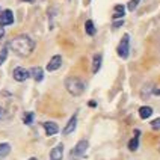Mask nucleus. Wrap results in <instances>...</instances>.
I'll return each mask as SVG.
<instances>
[{"mask_svg": "<svg viewBox=\"0 0 160 160\" xmlns=\"http://www.w3.org/2000/svg\"><path fill=\"white\" fill-rule=\"evenodd\" d=\"M116 53L121 59H127L128 54H130V35L128 33H124V36L121 38L119 44L116 47Z\"/></svg>", "mask_w": 160, "mask_h": 160, "instance_id": "3", "label": "nucleus"}, {"mask_svg": "<svg viewBox=\"0 0 160 160\" xmlns=\"http://www.w3.org/2000/svg\"><path fill=\"white\" fill-rule=\"evenodd\" d=\"M151 128L152 130H160V118H156L151 121Z\"/></svg>", "mask_w": 160, "mask_h": 160, "instance_id": "22", "label": "nucleus"}, {"mask_svg": "<svg viewBox=\"0 0 160 160\" xmlns=\"http://www.w3.org/2000/svg\"><path fill=\"white\" fill-rule=\"evenodd\" d=\"M101 63H103V56H101V54H95L94 59H92V72H94V74L100 71Z\"/></svg>", "mask_w": 160, "mask_h": 160, "instance_id": "12", "label": "nucleus"}, {"mask_svg": "<svg viewBox=\"0 0 160 160\" xmlns=\"http://www.w3.org/2000/svg\"><path fill=\"white\" fill-rule=\"evenodd\" d=\"M29 72H30V77L35 82H41L44 79V70L41 67H33L32 70H29Z\"/></svg>", "mask_w": 160, "mask_h": 160, "instance_id": "11", "label": "nucleus"}, {"mask_svg": "<svg viewBox=\"0 0 160 160\" xmlns=\"http://www.w3.org/2000/svg\"><path fill=\"white\" fill-rule=\"evenodd\" d=\"M8 45L6 47H3L2 50H0V65H3L5 63V61H6V58H8Z\"/></svg>", "mask_w": 160, "mask_h": 160, "instance_id": "20", "label": "nucleus"}, {"mask_svg": "<svg viewBox=\"0 0 160 160\" xmlns=\"http://www.w3.org/2000/svg\"><path fill=\"white\" fill-rule=\"evenodd\" d=\"M9 152H11V145L6 142L0 143V159H3V157H6Z\"/></svg>", "mask_w": 160, "mask_h": 160, "instance_id": "16", "label": "nucleus"}, {"mask_svg": "<svg viewBox=\"0 0 160 160\" xmlns=\"http://www.w3.org/2000/svg\"><path fill=\"white\" fill-rule=\"evenodd\" d=\"M76 127H77V113H74V115L70 118V121L67 122L65 125V128H63V134H71L74 130H76Z\"/></svg>", "mask_w": 160, "mask_h": 160, "instance_id": "9", "label": "nucleus"}, {"mask_svg": "<svg viewBox=\"0 0 160 160\" xmlns=\"http://www.w3.org/2000/svg\"><path fill=\"white\" fill-rule=\"evenodd\" d=\"M88 147H89V142L86 139H82L79 142L76 143V147L71 150V156L72 157H83L86 151H88Z\"/></svg>", "mask_w": 160, "mask_h": 160, "instance_id": "4", "label": "nucleus"}, {"mask_svg": "<svg viewBox=\"0 0 160 160\" xmlns=\"http://www.w3.org/2000/svg\"><path fill=\"white\" fill-rule=\"evenodd\" d=\"M154 94H156V95H160V89H156V91H154Z\"/></svg>", "mask_w": 160, "mask_h": 160, "instance_id": "27", "label": "nucleus"}, {"mask_svg": "<svg viewBox=\"0 0 160 160\" xmlns=\"http://www.w3.org/2000/svg\"><path fill=\"white\" fill-rule=\"evenodd\" d=\"M6 118V110L3 107H0V119H5Z\"/></svg>", "mask_w": 160, "mask_h": 160, "instance_id": "23", "label": "nucleus"}, {"mask_svg": "<svg viewBox=\"0 0 160 160\" xmlns=\"http://www.w3.org/2000/svg\"><path fill=\"white\" fill-rule=\"evenodd\" d=\"M29 160H38V159H35V157H30V159H29Z\"/></svg>", "mask_w": 160, "mask_h": 160, "instance_id": "28", "label": "nucleus"}, {"mask_svg": "<svg viewBox=\"0 0 160 160\" xmlns=\"http://www.w3.org/2000/svg\"><path fill=\"white\" fill-rule=\"evenodd\" d=\"M0 11H2V9H0ZM0 14H2V12H0Z\"/></svg>", "mask_w": 160, "mask_h": 160, "instance_id": "30", "label": "nucleus"}, {"mask_svg": "<svg viewBox=\"0 0 160 160\" xmlns=\"http://www.w3.org/2000/svg\"><path fill=\"white\" fill-rule=\"evenodd\" d=\"M8 47H11V50L17 56L27 58L29 54L35 50V41L27 35H18L9 42Z\"/></svg>", "mask_w": 160, "mask_h": 160, "instance_id": "1", "label": "nucleus"}, {"mask_svg": "<svg viewBox=\"0 0 160 160\" xmlns=\"http://www.w3.org/2000/svg\"><path fill=\"white\" fill-rule=\"evenodd\" d=\"M138 148H139V136H134L133 139H130V142H128V150L134 152Z\"/></svg>", "mask_w": 160, "mask_h": 160, "instance_id": "17", "label": "nucleus"}, {"mask_svg": "<svg viewBox=\"0 0 160 160\" xmlns=\"http://www.w3.org/2000/svg\"><path fill=\"white\" fill-rule=\"evenodd\" d=\"M33 119H35V113H33V112H26V113L23 115V122L26 125H30L33 122Z\"/></svg>", "mask_w": 160, "mask_h": 160, "instance_id": "18", "label": "nucleus"}, {"mask_svg": "<svg viewBox=\"0 0 160 160\" xmlns=\"http://www.w3.org/2000/svg\"><path fill=\"white\" fill-rule=\"evenodd\" d=\"M65 88H67V91L71 95L79 97V95H82L85 92V83L79 77H68V79L65 80Z\"/></svg>", "mask_w": 160, "mask_h": 160, "instance_id": "2", "label": "nucleus"}, {"mask_svg": "<svg viewBox=\"0 0 160 160\" xmlns=\"http://www.w3.org/2000/svg\"><path fill=\"white\" fill-rule=\"evenodd\" d=\"M62 67V58L59 56V54H56L53 56L52 59H50V62L47 63V71H56V70H59Z\"/></svg>", "mask_w": 160, "mask_h": 160, "instance_id": "7", "label": "nucleus"}, {"mask_svg": "<svg viewBox=\"0 0 160 160\" xmlns=\"http://www.w3.org/2000/svg\"><path fill=\"white\" fill-rule=\"evenodd\" d=\"M5 36V29H3V26H0V39Z\"/></svg>", "mask_w": 160, "mask_h": 160, "instance_id": "25", "label": "nucleus"}, {"mask_svg": "<svg viewBox=\"0 0 160 160\" xmlns=\"http://www.w3.org/2000/svg\"><path fill=\"white\" fill-rule=\"evenodd\" d=\"M26 2H30V0H26Z\"/></svg>", "mask_w": 160, "mask_h": 160, "instance_id": "29", "label": "nucleus"}, {"mask_svg": "<svg viewBox=\"0 0 160 160\" xmlns=\"http://www.w3.org/2000/svg\"><path fill=\"white\" fill-rule=\"evenodd\" d=\"M152 115V107L150 106H142L139 109V116L142 118V119H148L150 116Z\"/></svg>", "mask_w": 160, "mask_h": 160, "instance_id": "14", "label": "nucleus"}, {"mask_svg": "<svg viewBox=\"0 0 160 160\" xmlns=\"http://www.w3.org/2000/svg\"><path fill=\"white\" fill-rule=\"evenodd\" d=\"M62 157H63V145L58 143L50 151V160H62Z\"/></svg>", "mask_w": 160, "mask_h": 160, "instance_id": "10", "label": "nucleus"}, {"mask_svg": "<svg viewBox=\"0 0 160 160\" xmlns=\"http://www.w3.org/2000/svg\"><path fill=\"white\" fill-rule=\"evenodd\" d=\"M139 3H141V0H130L127 8H128V11H136V8L139 6Z\"/></svg>", "mask_w": 160, "mask_h": 160, "instance_id": "21", "label": "nucleus"}, {"mask_svg": "<svg viewBox=\"0 0 160 160\" xmlns=\"http://www.w3.org/2000/svg\"><path fill=\"white\" fill-rule=\"evenodd\" d=\"M124 15H125L124 5H116L113 8V18L115 20H121V18H124Z\"/></svg>", "mask_w": 160, "mask_h": 160, "instance_id": "13", "label": "nucleus"}, {"mask_svg": "<svg viewBox=\"0 0 160 160\" xmlns=\"http://www.w3.org/2000/svg\"><path fill=\"white\" fill-rule=\"evenodd\" d=\"M89 106H91V107H95V106H97V103H95L94 100H91V101H89Z\"/></svg>", "mask_w": 160, "mask_h": 160, "instance_id": "26", "label": "nucleus"}, {"mask_svg": "<svg viewBox=\"0 0 160 160\" xmlns=\"http://www.w3.org/2000/svg\"><path fill=\"white\" fill-rule=\"evenodd\" d=\"M42 127H44L47 136H54V134L59 132V125L56 124V122H53V121H47V122H44Z\"/></svg>", "mask_w": 160, "mask_h": 160, "instance_id": "8", "label": "nucleus"}, {"mask_svg": "<svg viewBox=\"0 0 160 160\" xmlns=\"http://www.w3.org/2000/svg\"><path fill=\"white\" fill-rule=\"evenodd\" d=\"M122 24H124V20H119V21H116V23L112 27H113V29H118V27H121Z\"/></svg>", "mask_w": 160, "mask_h": 160, "instance_id": "24", "label": "nucleus"}, {"mask_svg": "<svg viewBox=\"0 0 160 160\" xmlns=\"http://www.w3.org/2000/svg\"><path fill=\"white\" fill-rule=\"evenodd\" d=\"M159 150H160V147H159Z\"/></svg>", "mask_w": 160, "mask_h": 160, "instance_id": "31", "label": "nucleus"}, {"mask_svg": "<svg viewBox=\"0 0 160 160\" xmlns=\"http://www.w3.org/2000/svg\"><path fill=\"white\" fill-rule=\"evenodd\" d=\"M151 91H152V83H147L145 86H143L142 92H141V95H142V98H147L151 95Z\"/></svg>", "mask_w": 160, "mask_h": 160, "instance_id": "19", "label": "nucleus"}, {"mask_svg": "<svg viewBox=\"0 0 160 160\" xmlns=\"http://www.w3.org/2000/svg\"><path fill=\"white\" fill-rule=\"evenodd\" d=\"M14 79L17 80V82H24L30 77V72L27 71L26 68H23V67H17L15 70H14Z\"/></svg>", "mask_w": 160, "mask_h": 160, "instance_id": "6", "label": "nucleus"}, {"mask_svg": "<svg viewBox=\"0 0 160 160\" xmlns=\"http://www.w3.org/2000/svg\"><path fill=\"white\" fill-rule=\"evenodd\" d=\"M85 30H86V33H88L89 36H94L95 35V26H94V21L92 20H88L86 23H85Z\"/></svg>", "mask_w": 160, "mask_h": 160, "instance_id": "15", "label": "nucleus"}, {"mask_svg": "<svg viewBox=\"0 0 160 160\" xmlns=\"http://www.w3.org/2000/svg\"><path fill=\"white\" fill-rule=\"evenodd\" d=\"M14 23V12L11 9H5L0 14V26H11Z\"/></svg>", "mask_w": 160, "mask_h": 160, "instance_id": "5", "label": "nucleus"}]
</instances>
